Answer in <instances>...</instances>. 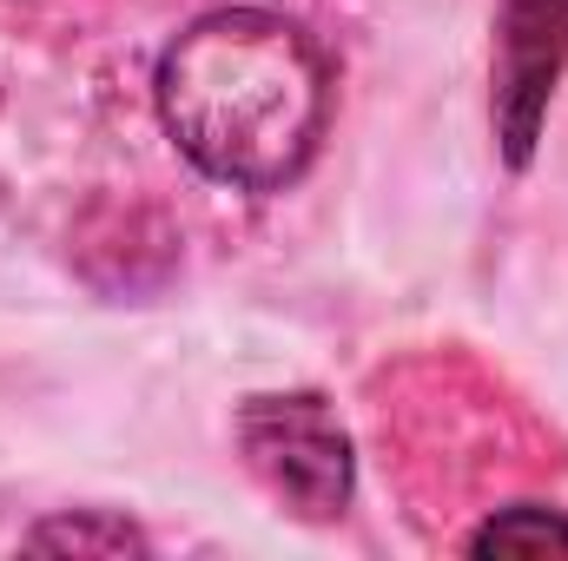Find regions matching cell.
<instances>
[{"label": "cell", "mask_w": 568, "mask_h": 561, "mask_svg": "<svg viewBox=\"0 0 568 561\" xmlns=\"http://www.w3.org/2000/svg\"><path fill=\"white\" fill-rule=\"evenodd\" d=\"M331 73L324 53L265 7L192 20L159 60V120L179 152L239 192L291 185L324 140Z\"/></svg>", "instance_id": "6da1fadb"}, {"label": "cell", "mask_w": 568, "mask_h": 561, "mask_svg": "<svg viewBox=\"0 0 568 561\" xmlns=\"http://www.w3.org/2000/svg\"><path fill=\"white\" fill-rule=\"evenodd\" d=\"M239 449L252 476L278 496L284 509L331 522L351 502V436L331 417L324 397L291 390V397H252L239 410Z\"/></svg>", "instance_id": "7a4b0ae2"}, {"label": "cell", "mask_w": 568, "mask_h": 561, "mask_svg": "<svg viewBox=\"0 0 568 561\" xmlns=\"http://www.w3.org/2000/svg\"><path fill=\"white\" fill-rule=\"evenodd\" d=\"M562 67H568V0H503L489 113H496V140L509 152V165H529Z\"/></svg>", "instance_id": "3957f363"}, {"label": "cell", "mask_w": 568, "mask_h": 561, "mask_svg": "<svg viewBox=\"0 0 568 561\" xmlns=\"http://www.w3.org/2000/svg\"><path fill=\"white\" fill-rule=\"evenodd\" d=\"M33 555H145L140 529L126 516H106V509H73V516H53L27 536Z\"/></svg>", "instance_id": "277c9868"}, {"label": "cell", "mask_w": 568, "mask_h": 561, "mask_svg": "<svg viewBox=\"0 0 568 561\" xmlns=\"http://www.w3.org/2000/svg\"><path fill=\"white\" fill-rule=\"evenodd\" d=\"M469 555H568V516L542 502H516L503 516H489L469 542Z\"/></svg>", "instance_id": "5b68a950"}]
</instances>
